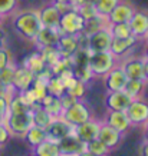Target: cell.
I'll use <instances>...</instances> for the list:
<instances>
[{"instance_id": "cell-48", "label": "cell", "mask_w": 148, "mask_h": 156, "mask_svg": "<svg viewBox=\"0 0 148 156\" xmlns=\"http://www.w3.org/2000/svg\"><path fill=\"white\" fill-rule=\"evenodd\" d=\"M76 156H96V155H94V153H91V152H88V151L85 149V151H82L81 153H78Z\"/></svg>"}, {"instance_id": "cell-7", "label": "cell", "mask_w": 148, "mask_h": 156, "mask_svg": "<svg viewBox=\"0 0 148 156\" xmlns=\"http://www.w3.org/2000/svg\"><path fill=\"white\" fill-rule=\"evenodd\" d=\"M35 75L32 70H29L26 66H20L14 69V75H13V80H12V87L14 89V92H24L32 87L35 82Z\"/></svg>"}, {"instance_id": "cell-15", "label": "cell", "mask_w": 148, "mask_h": 156, "mask_svg": "<svg viewBox=\"0 0 148 156\" xmlns=\"http://www.w3.org/2000/svg\"><path fill=\"white\" fill-rule=\"evenodd\" d=\"M57 143H59V147H61V153H62V155L76 156L78 153H81L82 151H85L86 149L85 147L86 143L82 142L75 133H71V135L65 136Z\"/></svg>"}, {"instance_id": "cell-26", "label": "cell", "mask_w": 148, "mask_h": 156, "mask_svg": "<svg viewBox=\"0 0 148 156\" xmlns=\"http://www.w3.org/2000/svg\"><path fill=\"white\" fill-rule=\"evenodd\" d=\"M30 109H32V106L24 100L23 95L19 92L13 93L12 98L9 99V112L7 113H24V112H29Z\"/></svg>"}, {"instance_id": "cell-28", "label": "cell", "mask_w": 148, "mask_h": 156, "mask_svg": "<svg viewBox=\"0 0 148 156\" xmlns=\"http://www.w3.org/2000/svg\"><path fill=\"white\" fill-rule=\"evenodd\" d=\"M109 23H108V20H106L105 16H96L94 19H89V20H85V27L82 30V33H85L86 36H91L92 33H95L98 30L104 27H108Z\"/></svg>"}, {"instance_id": "cell-19", "label": "cell", "mask_w": 148, "mask_h": 156, "mask_svg": "<svg viewBox=\"0 0 148 156\" xmlns=\"http://www.w3.org/2000/svg\"><path fill=\"white\" fill-rule=\"evenodd\" d=\"M105 123L109 125L111 128L117 129V130L121 133H125L131 126H132L131 122H129L128 116H127V113H125V110H121V112L112 110V112H109L108 116H106Z\"/></svg>"}, {"instance_id": "cell-45", "label": "cell", "mask_w": 148, "mask_h": 156, "mask_svg": "<svg viewBox=\"0 0 148 156\" xmlns=\"http://www.w3.org/2000/svg\"><path fill=\"white\" fill-rule=\"evenodd\" d=\"M141 156H148V140L141 145Z\"/></svg>"}, {"instance_id": "cell-33", "label": "cell", "mask_w": 148, "mask_h": 156, "mask_svg": "<svg viewBox=\"0 0 148 156\" xmlns=\"http://www.w3.org/2000/svg\"><path fill=\"white\" fill-rule=\"evenodd\" d=\"M85 147L88 152H91V153H94V155H96V156H106L109 153V149L101 142L99 139H96V137L92 139V140H89V142H86Z\"/></svg>"}, {"instance_id": "cell-4", "label": "cell", "mask_w": 148, "mask_h": 156, "mask_svg": "<svg viewBox=\"0 0 148 156\" xmlns=\"http://www.w3.org/2000/svg\"><path fill=\"white\" fill-rule=\"evenodd\" d=\"M57 27L62 34H78L85 27V19L82 17L76 9H73L68 13L61 14Z\"/></svg>"}, {"instance_id": "cell-56", "label": "cell", "mask_w": 148, "mask_h": 156, "mask_svg": "<svg viewBox=\"0 0 148 156\" xmlns=\"http://www.w3.org/2000/svg\"><path fill=\"white\" fill-rule=\"evenodd\" d=\"M3 122H5V119H3L2 116H0V123H3Z\"/></svg>"}, {"instance_id": "cell-21", "label": "cell", "mask_w": 148, "mask_h": 156, "mask_svg": "<svg viewBox=\"0 0 148 156\" xmlns=\"http://www.w3.org/2000/svg\"><path fill=\"white\" fill-rule=\"evenodd\" d=\"M125 75L128 79H137V80H145V75H144V59H129L122 65Z\"/></svg>"}, {"instance_id": "cell-29", "label": "cell", "mask_w": 148, "mask_h": 156, "mask_svg": "<svg viewBox=\"0 0 148 156\" xmlns=\"http://www.w3.org/2000/svg\"><path fill=\"white\" fill-rule=\"evenodd\" d=\"M23 66H26L29 69V70H32L35 73V75H38V73H40V72L45 69L46 66V63H45V60H43V57L40 53H33V55H30V56L24 60V65Z\"/></svg>"}, {"instance_id": "cell-54", "label": "cell", "mask_w": 148, "mask_h": 156, "mask_svg": "<svg viewBox=\"0 0 148 156\" xmlns=\"http://www.w3.org/2000/svg\"><path fill=\"white\" fill-rule=\"evenodd\" d=\"M145 59H148V46H147V50H145Z\"/></svg>"}, {"instance_id": "cell-13", "label": "cell", "mask_w": 148, "mask_h": 156, "mask_svg": "<svg viewBox=\"0 0 148 156\" xmlns=\"http://www.w3.org/2000/svg\"><path fill=\"white\" fill-rule=\"evenodd\" d=\"M134 7L127 3V2H122L121 0L120 3L117 5L112 12H111L108 16H106V20H108V23L109 24H115V23H128L131 17H132V14H134Z\"/></svg>"}, {"instance_id": "cell-50", "label": "cell", "mask_w": 148, "mask_h": 156, "mask_svg": "<svg viewBox=\"0 0 148 156\" xmlns=\"http://www.w3.org/2000/svg\"><path fill=\"white\" fill-rule=\"evenodd\" d=\"M145 140H148V122L145 123Z\"/></svg>"}, {"instance_id": "cell-51", "label": "cell", "mask_w": 148, "mask_h": 156, "mask_svg": "<svg viewBox=\"0 0 148 156\" xmlns=\"http://www.w3.org/2000/svg\"><path fill=\"white\" fill-rule=\"evenodd\" d=\"M96 0H85V3H92V5H95Z\"/></svg>"}, {"instance_id": "cell-30", "label": "cell", "mask_w": 148, "mask_h": 156, "mask_svg": "<svg viewBox=\"0 0 148 156\" xmlns=\"http://www.w3.org/2000/svg\"><path fill=\"white\" fill-rule=\"evenodd\" d=\"M46 86H48V93L49 95L56 96V98H61V96L66 92L62 79H61L59 76H56V75H53L52 77L49 79L48 83H46Z\"/></svg>"}, {"instance_id": "cell-57", "label": "cell", "mask_w": 148, "mask_h": 156, "mask_svg": "<svg viewBox=\"0 0 148 156\" xmlns=\"http://www.w3.org/2000/svg\"><path fill=\"white\" fill-rule=\"evenodd\" d=\"M145 39H147V40H148V33H147V36H145Z\"/></svg>"}, {"instance_id": "cell-1", "label": "cell", "mask_w": 148, "mask_h": 156, "mask_svg": "<svg viewBox=\"0 0 148 156\" xmlns=\"http://www.w3.org/2000/svg\"><path fill=\"white\" fill-rule=\"evenodd\" d=\"M13 27L17 33L26 40L33 42L39 30L42 29V22L39 17V12L36 10H24L16 14L13 19Z\"/></svg>"}, {"instance_id": "cell-12", "label": "cell", "mask_w": 148, "mask_h": 156, "mask_svg": "<svg viewBox=\"0 0 148 156\" xmlns=\"http://www.w3.org/2000/svg\"><path fill=\"white\" fill-rule=\"evenodd\" d=\"M132 98L125 92V90H118V92H108V96L105 98V106L109 112L112 110H125L131 103Z\"/></svg>"}, {"instance_id": "cell-37", "label": "cell", "mask_w": 148, "mask_h": 156, "mask_svg": "<svg viewBox=\"0 0 148 156\" xmlns=\"http://www.w3.org/2000/svg\"><path fill=\"white\" fill-rule=\"evenodd\" d=\"M85 92H86L85 83L82 80H79V79H76V82H75L72 86L66 87V93L71 95L72 98H75V99H82L83 95H85Z\"/></svg>"}, {"instance_id": "cell-58", "label": "cell", "mask_w": 148, "mask_h": 156, "mask_svg": "<svg viewBox=\"0 0 148 156\" xmlns=\"http://www.w3.org/2000/svg\"><path fill=\"white\" fill-rule=\"evenodd\" d=\"M30 156H35V155H30Z\"/></svg>"}, {"instance_id": "cell-40", "label": "cell", "mask_w": 148, "mask_h": 156, "mask_svg": "<svg viewBox=\"0 0 148 156\" xmlns=\"http://www.w3.org/2000/svg\"><path fill=\"white\" fill-rule=\"evenodd\" d=\"M12 63V56H10V52L6 48L0 49V70L5 69L7 65Z\"/></svg>"}, {"instance_id": "cell-2", "label": "cell", "mask_w": 148, "mask_h": 156, "mask_svg": "<svg viewBox=\"0 0 148 156\" xmlns=\"http://www.w3.org/2000/svg\"><path fill=\"white\" fill-rule=\"evenodd\" d=\"M88 66L92 70L94 76H105L112 67L117 66V57L109 52H91L88 49Z\"/></svg>"}, {"instance_id": "cell-43", "label": "cell", "mask_w": 148, "mask_h": 156, "mask_svg": "<svg viewBox=\"0 0 148 156\" xmlns=\"http://www.w3.org/2000/svg\"><path fill=\"white\" fill-rule=\"evenodd\" d=\"M9 137H10V132H9V129H7V126L5 125V122L0 123V146L5 142H7Z\"/></svg>"}, {"instance_id": "cell-53", "label": "cell", "mask_w": 148, "mask_h": 156, "mask_svg": "<svg viewBox=\"0 0 148 156\" xmlns=\"http://www.w3.org/2000/svg\"><path fill=\"white\" fill-rule=\"evenodd\" d=\"M3 17H5V16H3V14H0V24H2V22H3Z\"/></svg>"}, {"instance_id": "cell-36", "label": "cell", "mask_w": 148, "mask_h": 156, "mask_svg": "<svg viewBox=\"0 0 148 156\" xmlns=\"http://www.w3.org/2000/svg\"><path fill=\"white\" fill-rule=\"evenodd\" d=\"M120 2L121 0H96L95 7L101 16H105L106 17V16L117 7V5H118Z\"/></svg>"}, {"instance_id": "cell-49", "label": "cell", "mask_w": 148, "mask_h": 156, "mask_svg": "<svg viewBox=\"0 0 148 156\" xmlns=\"http://www.w3.org/2000/svg\"><path fill=\"white\" fill-rule=\"evenodd\" d=\"M5 48V40H3V32L0 30V49Z\"/></svg>"}, {"instance_id": "cell-20", "label": "cell", "mask_w": 148, "mask_h": 156, "mask_svg": "<svg viewBox=\"0 0 148 156\" xmlns=\"http://www.w3.org/2000/svg\"><path fill=\"white\" fill-rule=\"evenodd\" d=\"M56 49L62 57H72L78 52L76 34H62L56 43Z\"/></svg>"}, {"instance_id": "cell-6", "label": "cell", "mask_w": 148, "mask_h": 156, "mask_svg": "<svg viewBox=\"0 0 148 156\" xmlns=\"http://www.w3.org/2000/svg\"><path fill=\"white\" fill-rule=\"evenodd\" d=\"M125 113L128 116L131 125L141 126L148 122V103L141 99H132L128 108L125 109Z\"/></svg>"}, {"instance_id": "cell-22", "label": "cell", "mask_w": 148, "mask_h": 156, "mask_svg": "<svg viewBox=\"0 0 148 156\" xmlns=\"http://www.w3.org/2000/svg\"><path fill=\"white\" fill-rule=\"evenodd\" d=\"M39 17H40L42 26L57 27L59 20H61V13L57 12L55 5H48V6H45L42 10H39Z\"/></svg>"}, {"instance_id": "cell-25", "label": "cell", "mask_w": 148, "mask_h": 156, "mask_svg": "<svg viewBox=\"0 0 148 156\" xmlns=\"http://www.w3.org/2000/svg\"><path fill=\"white\" fill-rule=\"evenodd\" d=\"M33 155L35 156H61L62 153H61L59 143L46 139L42 143H39L38 146L33 147Z\"/></svg>"}, {"instance_id": "cell-18", "label": "cell", "mask_w": 148, "mask_h": 156, "mask_svg": "<svg viewBox=\"0 0 148 156\" xmlns=\"http://www.w3.org/2000/svg\"><path fill=\"white\" fill-rule=\"evenodd\" d=\"M99 122H96L94 119H89L88 122L82 123L76 128H73V133L81 139L83 143L89 142L92 139H95L98 136V130H99Z\"/></svg>"}, {"instance_id": "cell-10", "label": "cell", "mask_w": 148, "mask_h": 156, "mask_svg": "<svg viewBox=\"0 0 148 156\" xmlns=\"http://www.w3.org/2000/svg\"><path fill=\"white\" fill-rule=\"evenodd\" d=\"M127 82H128V77H127L124 69L121 66L112 67V69L105 75V87L108 92L124 90Z\"/></svg>"}, {"instance_id": "cell-8", "label": "cell", "mask_w": 148, "mask_h": 156, "mask_svg": "<svg viewBox=\"0 0 148 156\" xmlns=\"http://www.w3.org/2000/svg\"><path fill=\"white\" fill-rule=\"evenodd\" d=\"M111 40H112V36H111L109 27H104L95 32V33H92L91 36H88V49L91 52L109 50Z\"/></svg>"}, {"instance_id": "cell-41", "label": "cell", "mask_w": 148, "mask_h": 156, "mask_svg": "<svg viewBox=\"0 0 148 156\" xmlns=\"http://www.w3.org/2000/svg\"><path fill=\"white\" fill-rule=\"evenodd\" d=\"M7 112H9V99L5 95H0V116L6 119Z\"/></svg>"}, {"instance_id": "cell-31", "label": "cell", "mask_w": 148, "mask_h": 156, "mask_svg": "<svg viewBox=\"0 0 148 156\" xmlns=\"http://www.w3.org/2000/svg\"><path fill=\"white\" fill-rule=\"evenodd\" d=\"M144 87H145V80H137V79H128L124 90L128 93L132 99H137L142 95Z\"/></svg>"}, {"instance_id": "cell-52", "label": "cell", "mask_w": 148, "mask_h": 156, "mask_svg": "<svg viewBox=\"0 0 148 156\" xmlns=\"http://www.w3.org/2000/svg\"><path fill=\"white\" fill-rule=\"evenodd\" d=\"M56 2H69L71 3V0H53V3H56Z\"/></svg>"}, {"instance_id": "cell-34", "label": "cell", "mask_w": 148, "mask_h": 156, "mask_svg": "<svg viewBox=\"0 0 148 156\" xmlns=\"http://www.w3.org/2000/svg\"><path fill=\"white\" fill-rule=\"evenodd\" d=\"M14 69H16V66H14L13 63H10V65H7L5 69L0 70V85L3 86V92H5V89H7V87H12ZM2 95H3V93H2Z\"/></svg>"}, {"instance_id": "cell-47", "label": "cell", "mask_w": 148, "mask_h": 156, "mask_svg": "<svg viewBox=\"0 0 148 156\" xmlns=\"http://www.w3.org/2000/svg\"><path fill=\"white\" fill-rule=\"evenodd\" d=\"M144 75H145V80H148V59L144 57Z\"/></svg>"}, {"instance_id": "cell-23", "label": "cell", "mask_w": 148, "mask_h": 156, "mask_svg": "<svg viewBox=\"0 0 148 156\" xmlns=\"http://www.w3.org/2000/svg\"><path fill=\"white\" fill-rule=\"evenodd\" d=\"M40 106H42L46 112H48L50 116H52L53 119L55 118H61L63 113V108L62 105H61V100H59V98H56V96H52V95H46L45 98H43L42 100H40Z\"/></svg>"}, {"instance_id": "cell-38", "label": "cell", "mask_w": 148, "mask_h": 156, "mask_svg": "<svg viewBox=\"0 0 148 156\" xmlns=\"http://www.w3.org/2000/svg\"><path fill=\"white\" fill-rule=\"evenodd\" d=\"M76 10L81 13V16L85 20L94 19V17H96V16H99V13H98V10H96V7H95V5H92V3H83V5H81Z\"/></svg>"}, {"instance_id": "cell-16", "label": "cell", "mask_w": 148, "mask_h": 156, "mask_svg": "<svg viewBox=\"0 0 148 156\" xmlns=\"http://www.w3.org/2000/svg\"><path fill=\"white\" fill-rule=\"evenodd\" d=\"M131 32L137 39H142L148 33V13L135 10L131 20L128 22Z\"/></svg>"}, {"instance_id": "cell-35", "label": "cell", "mask_w": 148, "mask_h": 156, "mask_svg": "<svg viewBox=\"0 0 148 156\" xmlns=\"http://www.w3.org/2000/svg\"><path fill=\"white\" fill-rule=\"evenodd\" d=\"M109 32L112 37H128L132 36L131 27L128 23H115V24H109Z\"/></svg>"}, {"instance_id": "cell-24", "label": "cell", "mask_w": 148, "mask_h": 156, "mask_svg": "<svg viewBox=\"0 0 148 156\" xmlns=\"http://www.w3.org/2000/svg\"><path fill=\"white\" fill-rule=\"evenodd\" d=\"M30 112H32V123H33L35 126L46 129L49 125H50V122L53 120L52 116H50V115H49L40 105H35V106H32Z\"/></svg>"}, {"instance_id": "cell-11", "label": "cell", "mask_w": 148, "mask_h": 156, "mask_svg": "<svg viewBox=\"0 0 148 156\" xmlns=\"http://www.w3.org/2000/svg\"><path fill=\"white\" fill-rule=\"evenodd\" d=\"M96 139H99L101 142L111 151V149H115V147L121 143V140H122V133L118 132L117 129L111 128L109 125H106V123H101Z\"/></svg>"}, {"instance_id": "cell-42", "label": "cell", "mask_w": 148, "mask_h": 156, "mask_svg": "<svg viewBox=\"0 0 148 156\" xmlns=\"http://www.w3.org/2000/svg\"><path fill=\"white\" fill-rule=\"evenodd\" d=\"M53 5H55V7H56L57 12H59L61 14L68 13V12H71V10L75 9L69 2H56V3H53Z\"/></svg>"}, {"instance_id": "cell-44", "label": "cell", "mask_w": 148, "mask_h": 156, "mask_svg": "<svg viewBox=\"0 0 148 156\" xmlns=\"http://www.w3.org/2000/svg\"><path fill=\"white\" fill-rule=\"evenodd\" d=\"M59 100H61V105H62L63 110H65V109L69 108V106H71V105L73 103V102H75L76 99H75V98H72L71 95H68L66 92H65V93H63V95L59 98Z\"/></svg>"}, {"instance_id": "cell-32", "label": "cell", "mask_w": 148, "mask_h": 156, "mask_svg": "<svg viewBox=\"0 0 148 156\" xmlns=\"http://www.w3.org/2000/svg\"><path fill=\"white\" fill-rule=\"evenodd\" d=\"M40 55H42L43 60L46 63L48 67H52L59 59H61V53L56 49V46H48V48H42L40 49Z\"/></svg>"}, {"instance_id": "cell-46", "label": "cell", "mask_w": 148, "mask_h": 156, "mask_svg": "<svg viewBox=\"0 0 148 156\" xmlns=\"http://www.w3.org/2000/svg\"><path fill=\"white\" fill-rule=\"evenodd\" d=\"M85 3V0H71V5L75 7V9H78L81 5H83Z\"/></svg>"}, {"instance_id": "cell-17", "label": "cell", "mask_w": 148, "mask_h": 156, "mask_svg": "<svg viewBox=\"0 0 148 156\" xmlns=\"http://www.w3.org/2000/svg\"><path fill=\"white\" fill-rule=\"evenodd\" d=\"M138 39L132 36L128 37H112L111 40V46H109V52L114 55L115 57H121L124 56L125 53H128L131 49L134 48V44L137 43Z\"/></svg>"}, {"instance_id": "cell-3", "label": "cell", "mask_w": 148, "mask_h": 156, "mask_svg": "<svg viewBox=\"0 0 148 156\" xmlns=\"http://www.w3.org/2000/svg\"><path fill=\"white\" fill-rule=\"evenodd\" d=\"M61 118H63L73 128H76V126L82 125V123L88 122L89 119H92V115L89 108H88V105L85 102H82L81 99H76L69 108H66L63 110Z\"/></svg>"}, {"instance_id": "cell-14", "label": "cell", "mask_w": 148, "mask_h": 156, "mask_svg": "<svg viewBox=\"0 0 148 156\" xmlns=\"http://www.w3.org/2000/svg\"><path fill=\"white\" fill-rule=\"evenodd\" d=\"M62 36L59 27H46L42 26V29L39 30V33L36 34L33 42L38 44V48H48V46H56L59 37Z\"/></svg>"}, {"instance_id": "cell-5", "label": "cell", "mask_w": 148, "mask_h": 156, "mask_svg": "<svg viewBox=\"0 0 148 156\" xmlns=\"http://www.w3.org/2000/svg\"><path fill=\"white\" fill-rule=\"evenodd\" d=\"M5 125L9 129L10 135L16 136H24L28 129L33 125L32 123V112H24V113H7L5 119Z\"/></svg>"}, {"instance_id": "cell-55", "label": "cell", "mask_w": 148, "mask_h": 156, "mask_svg": "<svg viewBox=\"0 0 148 156\" xmlns=\"http://www.w3.org/2000/svg\"><path fill=\"white\" fill-rule=\"evenodd\" d=\"M2 93H3V86L0 85V95H2Z\"/></svg>"}, {"instance_id": "cell-9", "label": "cell", "mask_w": 148, "mask_h": 156, "mask_svg": "<svg viewBox=\"0 0 148 156\" xmlns=\"http://www.w3.org/2000/svg\"><path fill=\"white\" fill-rule=\"evenodd\" d=\"M46 132H48L49 140L59 142V140L63 139L65 136L73 133V126L69 125L63 118H55L52 122H50V125L46 128Z\"/></svg>"}, {"instance_id": "cell-27", "label": "cell", "mask_w": 148, "mask_h": 156, "mask_svg": "<svg viewBox=\"0 0 148 156\" xmlns=\"http://www.w3.org/2000/svg\"><path fill=\"white\" fill-rule=\"evenodd\" d=\"M24 139H26V142H28L30 146L35 147V146H38L39 143H42L43 140L48 139V132H46V129L32 125V126L28 129V132L24 133Z\"/></svg>"}, {"instance_id": "cell-39", "label": "cell", "mask_w": 148, "mask_h": 156, "mask_svg": "<svg viewBox=\"0 0 148 156\" xmlns=\"http://www.w3.org/2000/svg\"><path fill=\"white\" fill-rule=\"evenodd\" d=\"M17 3L19 0H0V14H12L17 7Z\"/></svg>"}]
</instances>
